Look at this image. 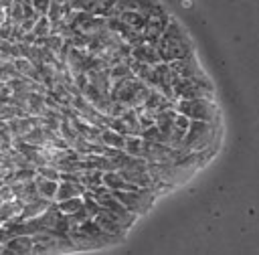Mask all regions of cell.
I'll list each match as a JSON object with an SVG mask.
<instances>
[{
	"label": "cell",
	"mask_w": 259,
	"mask_h": 255,
	"mask_svg": "<svg viewBox=\"0 0 259 255\" xmlns=\"http://www.w3.org/2000/svg\"><path fill=\"white\" fill-rule=\"evenodd\" d=\"M156 49H158V53H160V59L166 61V63H172V61H176V59L186 57L188 53H194L190 38L186 36L184 28H182L174 18H170V24L166 26L164 34L160 36Z\"/></svg>",
	"instance_id": "6da1fadb"
},
{
	"label": "cell",
	"mask_w": 259,
	"mask_h": 255,
	"mask_svg": "<svg viewBox=\"0 0 259 255\" xmlns=\"http://www.w3.org/2000/svg\"><path fill=\"white\" fill-rule=\"evenodd\" d=\"M150 93H152V87L148 83H144L142 79H138L136 75L121 79V81L113 83V87H111V97L134 107V109H142L146 105Z\"/></svg>",
	"instance_id": "7a4b0ae2"
},
{
	"label": "cell",
	"mask_w": 259,
	"mask_h": 255,
	"mask_svg": "<svg viewBox=\"0 0 259 255\" xmlns=\"http://www.w3.org/2000/svg\"><path fill=\"white\" fill-rule=\"evenodd\" d=\"M219 136L217 121H204V119H192L186 132V138L182 142V150L186 152H200L214 148V140Z\"/></svg>",
	"instance_id": "3957f363"
},
{
	"label": "cell",
	"mask_w": 259,
	"mask_h": 255,
	"mask_svg": "<svg viewBox=\"0 0 259 255\" xmlns=\"http://www.w3.org/2000/svg\"><path fill=\"white\" fill-rule=\"evenodd\" d=\"M174 107L188 115L190 119H204V121H219V109L210 97H194V99H178Z\"/></svg>",
	"instance_id": "277c9868"
},
{
	"label": "cell",
	"mask_w": 259,
	"mask_h": 255,
	"mask_svg": "<svg viewBox=\"0 0 259 255\" xmlns=\"http://www.w3.org/2000/svg\"><path fill=\"white\" fill-rule=\"evenodd\" d=\"M174 97L194 99V97H212V83L208 77H176L174 79Z\"/></svg>",
	"instance_id": "5b68a950"
},
{
	"label": "cell",
	"mask_w": 259,
	"mask_h": 255,
	"mask_svg": "<svg viewBox=\"0 0 259 255\" xmlns=\"http://www.w3.org/2000/svg\"><path fill=\"white\" fill-rule=\"evenodd\" d=\"M113 194L132 212L144 215V212H148V208H152L158 190H154V188H132V190H115Z\"/></svg>",
	"instance_id": "8992f818"
},
{
	"label": "cell",
	"mask_w": 259,
	"mask_h": 255,
	"mask_svg": "<svg viewBox=\"0 0 259 255\" xmlns=\"http://www.w3.org/2000/svg\"><path fill=\"white\" fill-rule=\"evenodd\" d=\"M170 69H172V73H174L176 77H182V79H184V77H204V71L200 69V65H198L194 53H188L186 57L172 61V63H170Z\"/></svg>",
	"instance_id": "52a82bcc"
},
{
	"label": "cell",
	"mask_w": 259,
	"mask_h": 255,
	"mask_svg": "<svg viewBox=\"0 0 259 255\" xmlns=\"http://www.w3.org/2000/svg\"><path fill=\"white\" fill-rule=\"evenodd\" d=\"M168 24H170V16H168V12H166V14H160V16H152V18H148V22H146V26H144L142 32H144L146 40H148L150 45L156 47Z\"/></svg>",
	"instance_id": "ba28073f"
},
{
	"label": "cell",
	"mask_w": 259,
	"mask_h": 255,
	"mask_svg": "<svg viewBox=\"0 0 259 255\" xmlns=\"http://www.w3.org/2000/svg\"><path fill=\"white\" fill-rule=\"evenodd\" d=\"M93 219H95V221H97V225H99L105 233H109V235L123 237V235H125V231H127V227H123V225H121V221H119L111 210H107V208H101V210H99V215H95Z\"/></svg>",
	"instance_id": "9c48e42d"
},
{
	"label": "cell",
	"mask_w": 259,
	"mask_h": 255,
	"mask_svg": "<svg viewBox=\"0 0 259 255\" xmlns=\"http://www.w3.org/2000/svg\"><path fill=\"white\" fill-rule=\"evenodd\" d=\"M34 247V239L32 235H14L6 245H4V253L2 255H28L32 253Z\"/></svg>",
	"instance_id": "30bf717a"
},
{
	"label": "cell",
	"mask_w": 259,
	"mask_h": 255,
	"mask_svg": "<svg viewBox=\"0 0 259 255\" xmlns=\"http://www.w3.org/2000/svg\"><path fill=\"white\" fill-rule=\"evenodd\" d=\"M132 59H136V61H140V63H148V65H156V63L162 61L158 49H156L154 45H150L148 40L132 47Z\"/></svg>",
	"instance_id": "8fae6325"
},
{
	"label": "cell",
	"mask_w": 259,
	"mask_h": 255,
	"mask_svg": "<svg viewBox=\"0 0 259 255\" xmlns=\"http://www.w3.org/2000/svg\"><path fill=\"white\" fill-rule=\"evenodd\" d=\"M176 117H178V109H176L174 105H170V107L162 109V111L156 115V123H158V128L162 130L166 144L170 142V136H172V132H174V125H176Z\"/></svg>",
	"instance_id": "7c38bea8"
},
{
	"label": "cell",
	"mask_w": 259,
	"mask_h": 255,
	"mask_svg": "<svg viewBox=\"0 0 259 255\" xmlns=\"http://www.w3.org/2000/svg\"><path fill=\"white\" fill-rule=\"evenodd\" d=\"M34 128V121H32V115L26 113V115H16V117H10L8 119V130L12 132L14 140H24V136Z\"/></svg>",
	"instance_id": "4fadbf2b"
},
{
	"label": "cell",
	"mask_w": 259,
	"mask_h": 255,
	"mask_svg": "<svg viewBox=\"0 0 259 255\" xmlns=\"http://www.w3.org/2000/svg\"><path fill=\"white\" fill-rule=\"evenodd\" d=\"M85 184L83 182H75V180H59V188H57V196L55 202L71 198V196H81L85 192Z\"/></svg>",
	"instance_id": "5bb4252c"
},
{
	"label": "cell",
	"mask_w": 259,
	"mask_h": 255,
	"mask_svg": "<svg viewBox=\"0 0 259 255\" xmlns=\"http://www.w3.org/2000/svg\"><path fill=\"white\" fill-rule=\"evenodd\" d=\"M55 200H49V198H42V196H38L36 200H30V202H24V206H22V212H20V217L16 219V221H24V219H34V217H38V215H42L51 204H53Z\"/></svg>",
	"instance_id": "9a60e30c"
},
{
	"label": "cell",
	"mask_w": 259,
	"mask_h": 255,
	"mask_svg": "<svg viewBox=\"0 0 259 255\" xmlns=\"http://www.w3.org/2000/svg\"><path fill=\"white\" fill-rule=\"evenodd\" d=\"M12 190H14V196H16L18 200H22V202H30V200H36V198L40 196L34 180H28V182H14V184H12Z\"/></svg>",
	"instance_id": "2e32d148"
},
{
	"label": "cell",
	"mask_w": 259,
	"mask_h": 255,
	"mask_svg": "<svg viewBox=\"0 0 259 255\" xmlns=\"http://www.w3.org/2000/svg\"><path fill=\"white\" fill-rule=\"evenodd\" d=\"M103 184L109 188V190H132V188H140V186H134L132 182H127L117 170H107L103 172Z\"/></svg>",
	"instance_id": "e0dca14e"
},
{
	"label": "cell",
	"mask_w": 259,
	"mask_h": 255,
	"mask_svg": "<svg viewBox=\"0 0 259 255\" xmlns=\"http://www.w3.org/2000/svg\"><path fill=\"white\" fill-rule=\"evenodd\" d=\"M14 65H16V71H18L20 77L34 79V81H40V83H42V75H40L38 67H36L30 59H26V57H18V59H14Z\"/></svg>",
	"instance_id": "ac0fdd59"
},
{
	"label": "cell",
	"mask_w": 259,
	"mask_h": 255,
	"mask_svg": "<svg viewBox=\"0 0 259 255\" xmlns=\"http://www.w3.org/2000/svg\"><path fill=\"white\" fill-rule=\"evenodd\" d=\"M22 206H24V202L18 200V198H14V200H2V204H0V221H2V225L8 223V221L18 219L20 212H22Z\"/></svg>",
	"instance_id": "d6986e66"
},
{
	"label": "cell",
	"mask_w": 259,
	"mask_h": 255,
	"mask_svg": "<svg viewBox=\"0 0 259 255\" xmlns=\"http://www.w3.org/2000/svg\"><path fill=\"white\" fill-rule=\"evenodd\" d=\"M34 182H36L38 194H40L42 198L55 200V196H57V188H59V180H53V178H45V176L36 174V176H34Z\"/></svg>",
	"instance_id": "ffe728a7"
},
{
	"label": "cell",
	"mask_w": 259,
	"mask_h": 255,
	"mask_svg": "<svg viewBox=\"0 0 259 255\" xmlns=\"http://www.w3.org/2000/svg\"><path fill=\"white\" fill-rule=\"evenodd\" d=\"M125 138L127 136H123V134H119V132H115V130H111L107 125L101 130V144H105L107 148H123L125 146Z\"/></svg>",
	"instance_id": "44dd1931"
},
{
	"label": "cell",
	"mask_w": 259,
	"mask_h": 255,
	"mask_svg": "<svg viewBox=\"0 0 259 255\" xmlns=\"http://www.w3.org/2000/svg\"><path fill=\"white\" fill-rule=\"evenodd\" d=\"M123 150L136 158H144V150H146V138L140 134V136H127L125 138V146Z\"/></svg>",
	"instance_id": "7402d4cb"
},
{
	"label": "cell",
	"mask_w": 259,
	"mask_h": 255,
	"mask_svg": "<svg viewBox=\"0 0 259 255\" xmlns=\"http://www.w3.org/2000/svg\"><path fill=\"white\" fill-rule=\"evenodd\" d=\"M81 182L85 184L87 190L103 184V170H99V168H83L81 170Z\"/></svg>",
	"instance_id": "603a6c76"
},
{
	"label": "cell",
	"mask_w": 259,
	"mask_h": 255,
	"mask_svg": "<svg viewBox=\"0 0 259 255\" xmlns=\"http://www.w3.org/2000/svg\"><path fill=\"white\" fill-rule=\"evenodd\" d=\"M127 26H132L134 30H144V26H146V22H148V18L140 12V10H127V12H123L121 16H119Z\"/></svg>",
	"instance_id": "cb8c5ba5"
},
{
	"label": "cell",
	"mask_w": 259,
	"mask_h": 255,
	"mask_svg": "<svg viewBox=\"0 0 259 255\" xmlns=\"http://www.w3.org/2000/svg\"><path fill=\"white\" fill-rule=\"evenodd\" d=\"M138 10H140L146 18L166 14V8H164L160 2H156V0H138Z\"/></svg>",
	"instance_id": "d4e9b609"
},
{
	"label": "cell",
	"mask_w": 259,
	"mask_h": 255,
	"mask_svg": "<svg viewBox=\"0 0 259 255\" xmlns=\"http://www.w3.org/2000/svg\"><path fill=\"white\" fill-rule=\"evenodd\" d=\"M57 206H59L65 215L77 212L79 208H83V194H81V196H71V198H65V200H59Z\"/></svg>",
	"instance_id": "484cf974"
},
{
	"label": "cell",
	"mask_w": 259,
	"mask_h": 255,
	"mask_svg": "<svg viewBox=\"0 0 259 255\" xmlns=\"http://www.w3.org/2000/svg\"><path fill=\"white\" fill-rule=\"evenodd\" d=\"M83 208L89 212V217H95V215H99V210H101L103 206L99 204V200L95 198V194H93L91 190H85V192H83Z\"/></svg>",
	"instance_id": "4316f807"
},
{
	"label": "cell",
	"mask_w": 259,
	"mask_h": 255,
	"mask_svg": "<svg viewBox=\"0 0 259 255\" xmlns=\"http://www.w3.org/2000/svg\"><path fill=\"white\" fill-rule=\"evenodd\" d=\"M26 142L34 144V146H45L47 144V134H45V125H34L26 136H24Z\"/></svg>",
	"instance_id": "83f0119b"
},
{
	"label": "cell",
	"mask_w": 259,
	"mask_h": 255,
	"mask_svg": "<svg viewBox=\"0 0 259 255\" xmlns=\"http://www.w3.org/2000/svg\"><path fill=\"white\" fill-rule=\"evenodd\" d=\"M6 14H8V18H10L14 24H20V22L24 20V6H22V0H14V2L10 4V8L6 10Z\"/></svg>",
	"instance_id": "f1b7e54d"
},
{
	"label": "cell",
	"mask_w": 259,
	"mask_h": 255,
	"mask_svg": "<svg viewBox=\"0 0 259 255\" xmlns=\"http://www.w3.org/2000/svg\"><path fill=\"white\" fill-rule=\"evenodd\" d=\"M142 136H144L146 140H150V142H164V144H166L164 134H162V130L158 128V123H152L150 128H146V130L142 132Z\"/></svg>",
	"instance_id": "f546056e"
},
{
	"label": "cell",
	"mask_w": 259,
	"mask_h": 255,
	"mask_svg": "<svg viewBox=\"0 0 259 255\" xmlns=\"http://www.w3.org/2000/svg\"><path fill=\"white\" fill-rule=\"evenodd\" d=\"M0 59H14V40L0 36Z\"/></svg>",
	"instance_id": "4dcf8cb0"
},
{
	"label": "cell",
	"mask_w": 259,
	"mask_h": 255,
	"mask_svg": "<svg viewBox=\"0 0 259 255\" xmlns=\"http://www.w3.org/2000/svg\"><path fill=\"white\" fill-rule=\"evenodd\" d=\"M51 2H53V0H32L34 8H36L40 14H47V12H49V6H51Z\"/></svg>",
	"instance_id": "1f68e13d"
},
{
	"label": "cell",
	"mask_w": 259,
	"mask_h": 255,
	"mask_svg": "<svg viewBox=\"0 0 259 255\" xmlns=\"http://www.w3.org/2000/svg\"><path fill=\"white\" fill-rule=\"evenodd\" d=\"M36 20H38V18H24V20L20 22V28H22L24 32H30V30H34Z\"/></svg>",
	"instance_id": "d6a6232c"
},
{
	"label": "cell",
	"mask_w": 259,
	"mask_h": 255,
	"mask_svg": "<svg viewBox=\"0 0 259 255\" xmlns=\"http://www.w3.org/2000/svg\"><path fill=\"white\" fill-rule=\"evenodd\" d=\"M75 10H89V0H69Z\"/></svg>",
	"instance_id": "836d02e7"
},
{
	"label": "cell",
	"mask_w": 259,
	"mask_h": 255,
	"mask_svg": "<svg viewBox=\"0 0 259 255\" xmlns=\"http://www.w3.org/2000/svg\"><path fill=\"white\" fill-rule=\"evenodd\" d=\"M101 4V0H89V12H93L95 14V10H97V6Z\"/></svg>",
	"instance_id": "e575fe53"
},
{
	"label": "cell",
	"mask_w": 259,
	"mask_h": 255,
	"mask_svg": "<svg viewBox=\"0 0 259 255\" xmlns=\"http://www.w3.org/2000/svg\"><path fill=\"white\" fill-rule=\"evenodd\" d=\"M0 36H2V24H0Z\"/></svg>",
	"instance_id": "d590c367"
},
{
	"label": "cell",
	"mask_w": 259,
	"mask_h": 255,
	"mask_svg": "<svg viewBox=\"0 0 259 255\" xmlns=\"http://www.w3.org/2000/svg\"><path fill=\"white\" fill-rule=\"evenodd\" d=\"M57 2H69V0H57Z\"/></svg>",
	"instance_id": "8d00e7d4"
},
{
	"label": "cell",
	"mask_w": 259,
	"mask_h": 255,
	"mask_svg": "<svg viewBox=\"0 0 259 255\" xmlns=\"http://www.w3.org/2000/svg\"><path fill=\"white\" fill-rule=\"evenodd\" d=\"M0 204H2V196H0Z\"/></svg>",
	"instance_id": "74e56055"
}]
</instances>
